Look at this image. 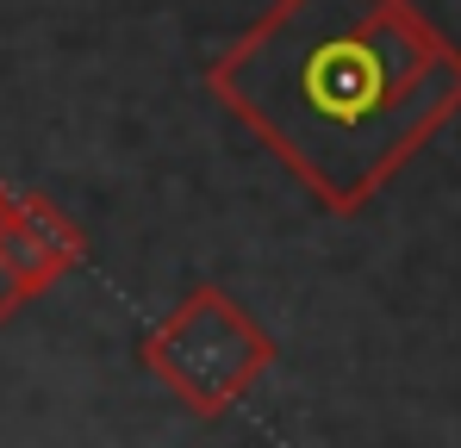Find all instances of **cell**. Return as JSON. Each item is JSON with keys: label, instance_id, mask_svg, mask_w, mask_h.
Here are the masks:
<instances>
[{"label": "cell", "instance_id": "obj_3", "mask_svg": "<svg viewBox=\"0 0 461 448\" xmlns=\"http://www.w3.org/2000/svg\"><path fill=\"white\" fill-rule=\"evenodd\" d=\"M0 255H6V268L25 281V293L38 299L44 287H57L63 274L81 268L87 237H81L76 219H63L50 200L19 193V200H0Z\"/></svg>", "mask_w": 461, "mask_h": 448}, {"label": "cell", "instance_id": "obj_2", "mask_svg": "<svg viewBox=\"0 0 461 448\" xmlns=\"http://www.w3.org/2000/svg\"><path fill=\"white\" fill-rule=\"evenodd\" d=\"M138 355L194 417H225V411H237V399L281 362V343L225 287H194L144 336Z\"/></svg>", "mask_w": 461, "mask_h": 448}, {"label": "cell", "instance_id": "obj_5", "mask_svg": "<svg viewBox=\"0 0 461 448\" xmlns=\"http://www.w3.org/2000/svg\"><path fill=\"white\" fill-rule=\"evenodd\" d=\"M0 200H6V187H0Z\"/></svg>", "mask_w": 461, "mask_h": 448}, {"label": "cell", "instance_id": "obj_4", "mask_svg": "<svg viewBox=\"0 0 461 448\" xmlns=\"http://www.w3.org/2000/svg\"><path fill=\"white\" fill-rule=\"evenodd\" d=\"M25 299H32V293H25V281H19V274L6 268V255H0V324H6V318H13Z\"/></svg>", "mask_w": 461, "mask_h": 448}, {"label": "cell", "instance_id": "obj_1", "mask_svg": "<svg viewBox=\"0 0 461 448\" xmlns=\"http://www.w3.org/2000/svg\"><path fill=\"white\" fill-rule=\"evenodd\" d=\"M206 87L324 212L356 219L461 112V44L411 0H275Z\"/></svg>", "mask_w": 461, "mask_h": 448}]
</instances>
